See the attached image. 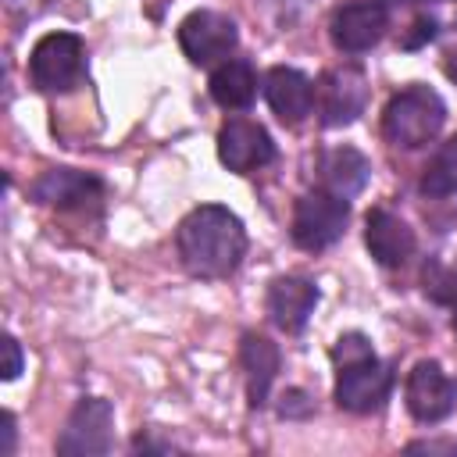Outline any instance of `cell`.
<instances>
[{"label": "cell", "instance_id": "15", "mask_svg": "<svg viewBox=\"0 0 457 457\" xmlns=\"http://www.w3.org/2000/svg\"><path fill=\"white\" fill-rule=\"evenodd\" d=\"M318 307V286L300 275H282L268 286V318L282 332H300Z\"/></svg>", "mask_w": 457, "mask_h": 457}, {"label": "cell", "instance_id": "17", "mask_svg": "<svg viewBox=\"0 0 457 457\" xmlns=\"http://www.w3.org/2000/svg\"><path fill=\"white\" fill-rule=\"evenodd\" d=\"M318 175H321V189H328L343 200H353L371 179V161L357 146H336L321 157Z\"/></svg>", "mask_w": 457, "mask_h": 457}, {"label": "cell", "instance_id": "1", "mask_svg": "<svg viewBox=\"0 0 457 457\" xmlns=\"http://www.w3.org/2000/svg\"><path fill=\"white\" fill-rule=\"evenodd\" d=\"M175 246H179V261L189 275L225 278L239 268V261L246 253V228L228 207L204 204L179 221Z\"/></svg>", "mask_w": 457, "mask_h": 457}, {"label": "cell", "instance_id": "3", "mask_svg": "<svg viewBox=\"0 0 457 457\" xmlns=\"http://www.w3.org/2000/svg\"><path fill=\"white\" fill-rule=\"evenodd\" d=\"M32 86L43 93H68L86 75V46L75 32H50L32 46L29 57Z\"/></svg>", "mask_w": 457, "mask_h": 457}, {"label": "cell", "instance_id": "12", "mask_svg": "<svg viewBox=\"0 0 457 457\" xmlns=\"http://www.w3.org/2000/svg\"><path fill=\"white\" fill-rule=\"evenodd\" d=\"M36 204L46 207H89L104 196V182L89 171H75V168H50L43 171L32 186H29Z\"/></svg>", "mask_w": 457, "mask_h": 457}, {"label": "cell", "instance_id": "27", "mask_svg": "<svg viewBox=\"0 0 457 457\" xmlns=\"http://www.w3.org/2000/svg\"><path fill=\"white\" fill-rule=\"evenodd\" d=\"M446 71L457 79V54H450V61H446Z\"/></svg>", "mask_w": 457, "mask_h": 457}, {"label": "cell", "instance_id": "4", "mask_svg": "<svg viewBox=\"0 0 457 457\" xmlns=\"http://www.w3.org/2000/svg\"><path fill=\"white\" fill-rule=\"evenodd\" d=\"M350 221V200L328 193V189H314L307 196L296 200L293 211V243L300 250H328Z\"/></svg>", "mask_w": 457, "mask_h": 457}, {"label": "cell", "instance_id": "24", "mask_svg": "<svg viewBox=\"0 0 457 457\" xmlns=\"http://www.w3.org/2000/svg\"><path fill=\"white\" fill-rule=\"evenodd\" d=\"M311 411V400H307V393H300V389H289L286 396H282V418H296V414H307Z\"/></svg>", "mask_w": 457, "mask_h": 457}, {"label": "cell", "instance_id": "9", "mask_svg": "<svg viewBox=\"0 0 457 457\" xmlns=\"http://www.w3.org/2000/svg\"><path fill=\"white\" fill-rule=\"evenodd\" d=\"M403 400H407V411H411L414 421L436 425V421L453 414V407H457V382L436 361H418L407 371Z\"/></svg>", "mask_w": 457, "mask_h": 457}, {"label": "cell", "instance_id": "28", "mask_svg": "<svg viewBox=\"0 0 457 457\" xmlns=\"http://www.w3.org/2000/svg\"><path fill=\"white\" fill-rule=\"evenodd\" d=\"M400 4H425V0H400Z\"/></svg>", "mask_w": 457, "mask_h": 457}, {"label": "cell", "instance_id": "25", "mask_svg": "<svg viewBox=\"0 0 457 457\" xmlns=\"http://www.w3.org/2000/svg\"><path fill=\"white\" fill-rule=\"evenodd\" d=\"M411 453H457V443H439V439H418L407 443Z\"/></svg>", "mask_w": 457, "mask_h": 457}, {"label": "cell", "instance_id": "6", "mask_svg": "<svg viewBox=\"0 0 457 457\" xmlns=\"http://www.w3.org/2000/svg\"><path fill=\"white\" fill-rule=\"evenodd\" d=\"M339 375H336V403L350 414H371L378 411L389 393H393V371L389 364H382L375 353L368 357H357V361H346V364H336Z\"/></svg>", "mask_w": 457, "mask_h": 457}, {"label": "cell", "instance_id": "29", "mask_svg": "<svg viewBox=\"0 0 457 457\" xmlns=\"http://www.w3.org/2000/svg\"><path fill=\"white\" fill-rule=\"evenodd\" d=\"M453 332H457V311H453Z\"/></svg>", "mask_w": 457, "mask_h": 457}, {"label": "cell", "instance_id": "10", "mask_svg": "<svg viewBox=\"0 0 457 457\" xmlns=\"http://www.w3.org/2000/svg\"><path fill=\"white\" fill-rule=\"evenodd\" d=\"M218 157L228 171L246 175V171L275 161V143L264 125H257L250 118H228L218 132Z\"/></svg>", "mask_w": 457, "mask_h": 457}, {"label": "cell", "instance_id": "11", "mask_svg": "<svg viewBox=\"0 0 457 457\" xmlns=\"http://www.w3.org/2000/svg\"><path fill=\"white\" fill-rule=\"evenodd\" d=\"M389 29V11L378 0H353L332 14V43L346 54L371 50Z\"/></svg>", "mask_w": 457, "mask_h": 457}, {"label": "cell", "instance_id": "21", "mask_svg": "<svg viewBox=\"0 0 457 457\" xmlns=\"http://www.w3.org/2000/svg\"><path fill=\"white\" fill-rule=\"evenodd\" d=\"M368 353H375V350H371V339L364 332H343L332 346L336 364H346V361H357V357H368Z\"/></svg>", "mask_w": 457, "mask_h": 457}, {"label": "cell", "instance_id": "26", "mask_svg": "<svg viewBox=\"0 0 457 457\" xmlns=\"http://www.w3.org/2000/svg\"><path fill=\"white\" fill-rule=\"evenodd\" d=\"M0 425H4V428H0V432H4V443H0V453H4V457H11V453H14V436H18V428H14V414H11V411H4V418H0Z\"/></svg>", "mask_w": 457, "mask_h": 457}, {"label": "cell", "instance_id": "14", "mask_svg": "<svg viewBox=\"0 0 457 457\" xmlns=\"http://www.w3.org/2000/svg\"><path fill=\"white\" fill-rule=\"evenodd\" d=\"M264 100L286 125H296L314 111V82L296 68L275 64L264 75Z\"/></svg>", "mask_w": 457, "mask_h": 457}, {"label": "cell", "instance_id": "22", "mask_svg": "<svg viewBox=\"0 0 457 457\" xmlns=\"http://www.w3.org/2000/svg\"><path fill=\"white\" fill-rule=\"evenodd\" d=\"M436 32H439V21L425 14V18H418V21L411 25V32H407L400 43H403V50H418L421 43H432V39H436Z\"/></svg>", "mask_w": 457, "mask_h": 457}, {"label": "cell", "instance_id": "20", "mask_svg": "<svg viewBox=\"0 0 457 457\" xmlns=\"http://www.w3.org/2000/svg\"><path fill=\"white\" fill-rule=\"evenodd\" d=\"M421 289L436 303H457V268L443 264L439 257H428L421 268Z\"/></svg>", "mask_w": 457, "mask_h": 457}, {"label": "cell", "instance_id": "16", "mask_svg": "<svg viewBox=\"0 0 457 457\" xmlns=\"http://www.w3.org/2000/svg\"><path fill=\"white\" fill-rule=\"evenodd\" d=\"M239 364H243V375H246L250 407H264V400L271 393V382L278 375V346L268 336L246 332L243 343H239Z\"/></svg>", "mask_w": 457, "mask_h": 457}, {"label": "cell", "instance_id": "23", "mask_svg": "<svg viewBox=\"0 0 457 457\" xmlns=\"http://www.w3.org/2000/svg\"><path fill=\"white\" fill-rule=\"evenodd\" d=\"M18 371H21V346L14 336H4V378L11 382L18 378Z\"/></svg>", "mask_w": 457, "mask_h": 457}, {"label": "cell", "instance_id": "8", "mask_svg": "<svg viewBox=\"0 0 457 457\" xmlns=\"http://www.w3.org/2000/svg\"><path fill=\"white\" fill-rule=\"evenodd\" d=\"M318 96V114L325 129H343L350 121H357V114H364L368 104V79L361 68L353 64H339L328 68L321 75V82L314 86Z\"/></svg>", "mask_w": 457, "mask_h": 457}, {"label": "cell", "instance_id": "5", "mask_svg": "<svg viewBox=\"0 0 457 457\" xmlns=\"http://www.w3.org/2000/svg\"><path fill=\"white\" fill-rule=\"evenodd\" d=\"M111 446H114V407L100 396H82L57 436V453L96 457V453H107Z\"/></svg>", "mask_w": 457, "mask_h": 457}, {"label": "cell", "instance_id": "7", "mask_svg": "<svg viewBox=\"0 0 457 457\" xmlns=\"http://www.w3.org/2000/svg\"><path fill=\"white\" fill-rule=\"evenodd\" d=\"M239 43V29L221 11H193L179 21V46L193 64H218Z\"/></svg>", "mask_w": 457, "mask_h": 457}, {"label": "cell", "instance_id": "2", "mask_svg": "<svg viewBox=\"0 0 457 457\" xmlns=\"http://www.w3.org/2000/svg\"><path fill=\"white\" fill-rule=\"evenodd\" d=\"M446 121V104L436 89L428 86H407L400 89L386 111H382V132L393 146H403V150H418V146H428L439 129Z\"/></svg>", "mask_w": 457, "mask_h": 457}, {"label": "cell", "instance_id": "13", "mask_svg": "<svg viewBox=\"0 0 457 457\" xmlns=\"http://www.w3.org/2000/svg\"><path fill=\"white\" fill-rule=\"evenodd\" d=\"M364 243H368V253L382 268L407 264L414 257V246H418L414 228L403 218H396L393 211H382V207L368 211V218H364Z\"/></svg>", "mask_w": 457, "mask_h": 457}, {"label": "cell", "instance_id": "19", "mask_svg": "<svg viewBox=\"0 0 457 457\" xmlns=\"http://www.w3.org/2000/svg\"><path fill=\"white\" fill-rule=\"evenodd\" d=\"M421 193L432 196V200H443V196L457 193V136L446 139V143L436 150V157L425 164Z\"/></svg>", "mask_w": 457, "mask_h": 457}, {"label": "cell", "instance_id": "18", "mask_svg": "<svg viewBox=\"0 0 457 457\" xmlns=\"http://www.w3.org/2000/svg\"><path fill=\"white\" fill-rule=\"evenodd\" d=\"M211 96L214 104L228 107V111H239V107H250L253 96H257V75L246 61H225L214 68L211 75Z\"/></svg>", "mask_w": 457, "mask_h": 457}]
</instances>
